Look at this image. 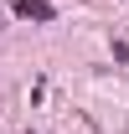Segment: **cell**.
Wrapping results in <instances>:
<instances>
[{
	"mask_svg": "<svg viewBox=\"0 0 129 134\" xmlns=\"http://www.w3.org/2000/svg\"><path fill=\"white\" fill-rule=\"evenodd\" d=\"M16 16H21V21H52L57 10H52L47 0H16Z\"/></svg>",
	"mask_w": 129,
	"mask_h": 134,
	"instance_id": "cell-1",
	"label": "cell"
}]
</instances>
